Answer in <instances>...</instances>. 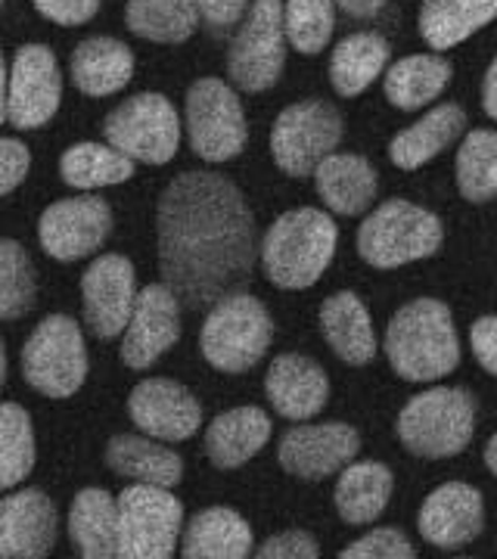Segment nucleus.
<instances>
[{"label":"nucleus","instance_id":"f257e3e1","mask_svg":"<svg viewBox=\"0 0 497 559\" xmlns=\"http://www.w3.org/2000/svg\"><path fill=\"white\" fill-rule=\"evenodd\" d=\"M162 283L184 308H212L261 261L256 218L234 180L215 171H184L156 205Z\"/></svg>","mask_w":497,"mask_h":559},{"label":"nucleus","instance_id":"7c9ffc66","mask_svg":"<svg viewBox=\"0 0 497 559\" xmlns=\"http://www.w3.org/2000/svg\"><path fill=\"white\" fill-rule=\"evenodd\" d=\"M392 47L377 32H355L342 38L330 53V84L339 97H360L389 69Z\"/></svg>","mask_w":497,"mask_h":559},{"label":"nucleus","instance_id":"b1692460","mask_svg":"<svg viewBox=\"0 0 497 559\" xmlns=\"http://www.w3.org/2000/svg\"><path fill=\"white\" fill-rule=\"evenodd\" d=\"M320 333L327 345L336 352V358L352 367H364L377 358L379 348L374 320L367 314L364 301L348 289L333 293L320 305Z\"/></svg>","mask_w":497,"mask_h":559},{"label":"nucleus","instance_id":"bb28decb","mask_svg":"<svg viewBox=\"0 0 497 559\" xmlns=\"http://www.w3.org/2000/svg\"><path fill=\"white\" fill-rule=\"evenodd\" d=\"M256 554L249 522L230 507H209L187 522L180 538V557L187 559H242Z\"/></svg>","mask_w":497,"mask_h":559},{"label":"nucleus","instance_id":"09e8293b","mask_svg":"<svg viewBox=\"0 0 497 559\" xmlns=\"http://www.w3.org/2000/svg\"><path fill=\"white\" fill-rule=\"evenodd\" d=\"M485 466H488V473L497 479V436H492L488 444H485Z\"/></svg>","mask_w":497,"mask_h":559},{"label":"nucleus","instance_id":"2f4dec72","mask_svg":"<svg viewBox=\"0 0 497 559\" xmlns=\"http://www.w3.org/2000/svg\"><path fill=\"white\" fill-rule=\"evenodd\" d=\"M106 466L131 481L175 488L184 479V460L153 436H116L106 444Z\"/></svg>","mask_w":497,"mask_h":559},{"label":"nucleus","instance_id":"a878e982","mask_svg":"<svg viewBox=\"0 0 497 559\" xmlns=\"http://www.w3.org/2000/svg\"><path fill=\"white\" fill-rule=\"evenodd\" d=\"M271 441V417L249 404L234 407L209 423L205 429V454L218 469H239Z\"/></svg>","mask_w":497,"mask_h":559},{"label":"nucleus","instance_id":"9b49d317","mask_svg":"<svg viewBox=\"0 0 497 559\" xmlns=\"http://www.w3.org/2000/svg\"><path fill=\"white\" fill-rule=\"evenodd\" d=\"M62 100V72L47 44H22L7 62L3 121L13 131H38L57 116Z\"/></svg>","mask_w":497,"mask_h":559},{"label":"nucleus","instance_id":"f704fd0d","mask_svg":"<svg viewBox=\"0 0 497 559\" xmlns=\"http://www.w3.org/2000/svg\"><path fill=\"white\" fill-rule=\"evenodd\" d=\"M60 175L75 190H99L134 178V159L125 156L113 143L84 140L62 153Z\"/></svg>","mask_w":497,"mask_h":559},{"label":"nucleus","instance_id":"c03bdc74","mask_svg":"<svg viewBox=\"0 0 497 559\" xmlns=\"http://www.w3.org/2000/svg\"><path fill=\"white\" fill-rule=\"evenodd\" d=\"M32 168V153L28 146L16 138L0 140V193L10 197L22 180L28 178Z\"/></svg>","mask_w":497,"mask_h":559},{"label":"nucleus","instance_id":"cd10ccee","mask_svg":"<svg viewBox=\"0 0 497 559\" xmlns=\"http://www.w3.org/2000/svg\"><path fill=\"white\" fill-rule=\"evenodd\" d=\"M466 128V112L458 103H441L429 109L426 116L404 131H398L389 143V159L401 171H417L426 162H433L438 153H445Z\"/></svg>","mask_w":497,"mask_h":559},{"label":"nucleus","instance_id":"a18cd8bd","mask_svg":"<svg viewBox=\"0 0 497 559\" xmlns=\"http://www.w3.org/2000/svg\"><path fill=\"white\" fill-rule=\"evenodd\" d=\"M470 345L478 367L497 377V314H485L470 326Z\"/></svg>","mask_w":497,"mask_h":559},{"label":"nucleus","instance_id":"c9c22d12","mask_svg":"<svg viewBox=\"0 0 497 559\" xmlns=\"http://www.w3.org/2000/svg\"><path fill=\"white\" fill-rule=\"evenodd\" d=\"M454 175H458V190L463 200H497V131L478 128L463 138L458 162H454Z\"/></svg>","mask_w":497,"mask_h":559},{"label":"nucleus","instance_id":"72a5a7b5","mask_svg":"<svg viewBox=\"0 0 497 559\" xmlns=\"http://www.w3.org/2000/svg\"><path fill=\"white\" fill-rule=\"evenodd\" d=\"M199 0H128L125 25L153 44H184L197 35Z\"/></svg>","mask_w":497,"mask_h":559},{"label":"nucleus","instance_id":"e433bc0d","mask_svg":"<svg viewBox=\"0 0 497 559\" xmlns=\"http://www.w3.org/2000/svg\"><path fill=\"white\" fill-rule=\"evenodd\" d=\"M0 488L13 491L35 469V432L32 417L16 401L0 407Z\"/></svg>","mask_w":497,"mask_h":559},{"label":"nucleus","instance_id":"39448f33","mask_svg":"<svg viewBox=\"0 0 497 559\" xmlns=\"http://www.w3.org/2000/svg\"><path fill=\"white\" fill-rule=\"evenodd\" d=\"M274 340V320L249 293H227L215 301L202 323L199 348L221 373H246L259 364Z\"/></svg>","mask_w":497,"mask_h":559},{"label":"nucleus","instance_id":"f8f14e48","mask_svg":"<svg viewBox=\"0 0 497 559\" xmlns=\"http://www.w3.org/2000/svg\"><path fill=\"white\" fill-rule=\"evenodd\" d=\"M342 140V116L333 103L298 100L286 106L271 128V156L283 175L311 178Z\"/></svg>","mask_w":497,"mask_h":559},{"label":"nucleus","instance_id":"ea45409f","mask_svg":"<svg viewBox=\"0 0 497 559\" xmlns=\"http://www.w3.org/2000/svg\"><path fill=\"white\" fill-rule=\"evenodd\" d=\"M342 559H414L417 547L407 540L398 528H374L364 538L352 540L342 554Z\"/></svg>","mask_w":497,"mask_h":559},{"label":"nucleus","instance_id":"a19ab883","mask_svg":"<svg viewBox=\"0 0 497 559\" xmlns=\"http://www.w3.org/2000/svg\"><path fill=\"white\" fill-rule=\"evenodd\" d=\"M38 16H44L54 25H62V28H79V25H87L99 13V3L103 0H32Z\"/></svg>","mask_w":497,"mask_h":559},{"label":"nucleus","instance_id":"c85d7f7f","mask_svg":"<svg viewBox=\"0 0 497 559\" xmlns=\"http://www.w3.org/2000/svg\"><path fill=\"white\" fill-rule=\"evenodd\" d=\"M395 491V476L386 463L360 460L348 463L336 481V513L345 525H370L377 522Z\"/></svg>","mask_w":497,"mask_h":559},{"label":"nucleus","instance_id":"a211bd4d","mask_svg":"<svg viewBox=\"0 0 497 559\" xmlns=\"http://www.w3.org/2000/svg\"><path fill=\"white\" fill-rule=\"evenodd\" d=\"M128 417L143 436L159 441H187L199 432L202 407L190 389L165 377H150L134 385L128 399Z\"/></svg>","mask_w":497,"mask_h":559},{"label":"nucleus","instance_id":"ddd939ff","mask_svg":"<svg viewBox=\"0 0 497 559\" xmlns=\"http://www.w3.org/2000/svg\"><path fill=\"white\" fill-rule=\"evenodd\" d=\"M121 559H168L184 528V507L171 488L134 481L119 495Z\"/></svg>","mask_w":497,"mask_h":559},{"label":"nucleus","instance_id":"2eb2a0df","mask_svg":"<svg viewBox=\"0 0 497 559\" xmlns=\"http://www.w3.org/2000/svg\"><path fill=\"white\" fill-rule=\"evenodd\" d=\"M113 234V209L99 197H72L47 205L38 221L40 249L57 261L94 255Z\"/></svg>","mask_w":497,"mask_h":559},{"label":"nucleus","instance_id":"4468645a","mask_svg":"<svg viewBox=\"0 0 497 559\" xmlns=\"http://www.w3.org/2000/svg\"><path fill=\"white\" fill-rule=\"evenodd\" d=\"M138 274L125 255H99L81 274V308L91 336L116 340L128 330L138 305Z\"/></svg>","mask_w":497,"mask_h":559},{"label":"nucleus","instance_id":"423d86ee","mask_svg":"<svg viewBox=\"0 0 497 559\" xmlns=\"http://www.w3.org/2000/svg\"><path fill=\"white\" fill-rule=\"evenodd\" d=\"M445 240V227L429 209L407 200H386L358 227V255L370 267L395 271L411 261L433 259Z\"/></svg>","mask_w":497,"mask_h":559},{"label":"nucleus","instance_id":"6e6552de","mask_svg":"<svg viewBox=\"0 0 497 559\" xmlns=\"http://www.w3.org/2000/svg\"><path fill=\"white\" fill-rule=\"evenodd\" d=\"M184 128L190 150L199 159L230 162L237 159L249 140L246 109L237 87L221 79H197L184 100Z\"/></svg>","mask_w":497,"mask_h":559},{"label":"nucleus","instance_id":"4c0bfd02","mask_svg":"<svg viewBox=\"0 0 497 559\" xmlns=\"http://www.w3.org/2000/svg\"><path fill=\"white\" fill-rule=\"evenodd\" d=\"M336 0H283L289 47L301 57H318L336 28Z\"/></svg>","mask_w":497,"mask_h":559},{"label":"nucleus","instance_id":"f03ea898","mask_svg":"<svg viewBox=\"0 0 497 559\" xmlns=\"http://www.w3.org/2000/svg\"><path fill=\"white\" fill-rule=\"evenodd\" d=\"M382 348L401 380L436 382L454 373L460 364V340L451 308L438 299L407 301L389 320Z\"/></svg>","mask_w":497,"mask_h":559},{"label":"nucleus","instance_id":"37998d69","mask_svg":"<svg viewBox=\"0 0 497 559\" xmlns=\"http://www.w3.org/2000/svg\"><path fill=\"white\" fill-rule=\"evenodd\" d=\"M256 557L259 559H318L320 557V547L318 540L311 538L308 532H280L274 538H268L261 544L259 550H256Z\"/></svg>","mask_w":497,"mask_h":559},{"label":"nucleus","instance_id":"aec40b11","mask_svg":"<svg viewBox=\"0 0 497 559\" xmlns=\"http://www.w3.org/2000/svg\"><path fill=\"white\" fill-rule=\"evenodd\" d=\"M57 507L40 488L7 491L0 500V557L40 559L57 544Z\"/></svg>","mask_w":497,"mask_h":559},{"label":"nucleus","instance_id":"20e7f679","mask_svg":"<svg viewBox=\"0 0 497 559\" xmlns=\"http://www.w3.org/2000/svg\"><path fill=\"white\" fill-rule=\"evenodd\" d=\"M476 436V399L466 389L436 385L404 404L398 414V439L426 460L458 457Z\"/></svg>","mask_w":497,"mask_h":559},{"label":"nucleus","instance_id":"4be33fe9","mask_svg":"<svg viewBox=\"0 0 497 559\" xmlns=\"http://www.w3.org/2000/svg\"><path fill=\"white\" fill-rule=\"evenodd\" d=\"M69 79L84 97H94V100L116 97L134 79V53L128 44L109 35L84 38L72 50Z\"/></svg>","mask_w":497,"mask_h":559},{"label":"nucleus","instance_id":"dca6fc26","mask_svg":"<svg viewBox=\"0 0 497 559\" xmlns=\"http://www.w3.org/2000/svg\"><path fill=\"white\" fill-rule=\"evenodd\" d=\"M360 436L348 423H305L280 439V466L305 481L330 479L358 457Z\"/></svg>","mask_w":497,"mask_h":559},{"label":"nucleus","instance_id":"58836bf2","mask_svg":"<svg viewBox=\"0 0 497 559\" xmlns=\"http://www.w3.org/2000/svg\"><path fill=\"white\" fill-rule=\"evenodd\" d=\"M38 280L28 252L16 240L0 242V318L7 323L25 318L35 308Z\"/></svg>","mask_w":497,"mask_h":559},{"label":"nucleus","instance_id":"f3484780","mask_svg":"<svg viewBox=\"0 0 497 559\" xmlns=\"http://www.w3.org/2000/svg\"><path fill=\"white\" fill-rule=\"evenodd\" d=\"M180 340V299L168 283H150L138 293V305L121 340V364L146 370Z\"/></svg>","mask_w":497,"mask_h":559},{"label":"nucleus","instance_id":"6ab92c4d","mask_svg":"<svg viewBox=\"0 0 497 559\" xmlns=\"http://www.w3.org/2000/svg\"><path fill=\"white\" fill-rule=\"evenodd\" d=\"M417 528L423 540L438 550L466 547L485 528V500L478 495V488L466 481H445L423 500Z\"/></svg>","mask_w":497,"mask_h":559},{"label":"nucleus","instance_id":"412c9836","mask_svg":"<svg viewBox=\"0 0 497 559\" xmlns=\"http://www.w3.org/2000/svg\"><path fill=\"white\" fill-rule=\"evenodd\" d=\"M264 395L283 419H315L330 401V380L308 355H277L264 373Z\"/></svg>","mask_w":497,"mask_h":559},{"label":"nucleus","instance_id":"9d476101","mask_svg":"<svg viewBox=\"0 0 497 559\" xmlns=\"http://www.w3.org/2000/svg\"><path fill=\"white\" fill-rule=\"evenodd\" d=\"M180 116L165 94L146 91L119 103L106 121L103 138L125 156L146 165H168L178 156Z\"/></svg>","mask_w":497,"mask_h":559},{"label":"nucleus","instance_id":"5701e85b","mask_svg":"<svg viewBox=\"0 0 497 559\" xmlns=\"http://www.w3.org/2000/svg\"><path fill=\"white\" fill-rule=\"evenodd\" d=\"M318 197L330 212L342 218L364 215L377 200V168L358 153H333L315 168Z\"/></svg>","mask_w":497,"mask_h":559},{"label":"nucleus","instance_id":"1a4fd4ad","mask_svg":"<svg viewBox=\"0 0 497 559\" xmlns=\"http://www.w3.org/2000/svg\"><path fill=\"white\" fill-rule=\"evenodd\" d=\"M286 20L283 0H256L227 50V79L242 94L271 91L286 69Z\"/></svg>","mask_w":497,"mask_h":559},{"label":"nucleus","instance_id":"c756f323","mask_svg":"<svg viewBox=\"0 0 497 559\" xmlns=\"http://www.w3.org/2000/svg\"><path fill=\"white\" fill-rule=\"evenodd\" d=\"M451 62L441 53H414L392 62L382 75L386 100L401 112H417L423 106L436 103L451 84Z\"/></svg>","mask_w":497,"mask_h":559},{"label":"nucleus","instance_id":"79ce46f5","mask_svg":"<svg viewBox=\"0 0 497 559\" xmlns=\"http://www.w3.org/2000/svg\"><path fill=\"white\" fill-rule=\"evenodd\" d=\"M256 0H199V16L212 35H227L242 25Z\"/></svg>","mask_w":497,"mask_h":559},{"label":"nucleus","instance_id":"393cba45","mask_svg":"<svg viewBox=\"0 0 497 559\" xmlns=\"http://www.w3.org/2000/svg\"><path fill=\"white\" fill-rule=\"evenodd\" d=\"M69 538L84 559L121 557L119 498L103 488H84L69 510Z\"/></svg>","mask_w":497,"mask_h":559},{"label":"nucleus","instance_id":"de8ad7c7","mask_svg":"<svg viewBox=\"0 0 497 559\" xmlns=\"http://www.w3.org/2000/svg\"><path fill=\"white\" fill-rule=\"evenodd\" d=\"M482 109L488 119L497 121V57L488 66L485 79H482Z\"/></svg>","mask_w":497,"mask_h":559},{"label":"nucleus","instance_id":"7ed1b4c3","mask_svg":"<svg viewBox=\"0 0 497 559\" xmlns=\"http://www.w3.org/2000/svg\"><path fill=\"white\" fill-rule=\"evenodd\" d=\"M336 242V224L320 209L283 212L261 240V271L277 289H308L330 267Z\"/></svg>","mask_w":497,"mask_h":559},{"label":"nucleus","instance_id":"49530a36","mask_svg":"<svg viewBox=\"0 0 497 559\" xmlns=\"http://www.w3.org/2000/svg\"><path fill=\"white\" fill-rule=\"evenodd\" d=\"M336 7L348 16V20H377L379 13L389 7V0H336Z\"/></svg>","mask_w":497,"mask_h":559},{"label":"nucleus","instance_id":"0eeeda50","mask_svg":"<svg viewBox=\"0 0 497 559\" xmlns=\"http://www.w3.org/2000/svg\"><path fill=\"white\" fill-rule=\"evenodd\" d=\"M22 380L44 399H69L87 380L84 333L69 314H50L35 326L20 355Z\"/></svg>","mask_w":497,"mask_h":559},{"label":"nucleus","instance_id":"473e14b6","mask_svg":"<svg viewBox=\"0 0 497 559\" xmlns=\"http://www.w3.org/2000/svg\"><path fill=\"white\" fill-rule=\"evenodd\" d=\"M497 20V0H423L419 35L441 53L470 40Z\"/></svg>","mask_w":497,"mask_h":559}]
</instances>
